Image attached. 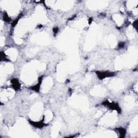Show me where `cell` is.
<instances>
[{
    "label": "cell",
    "mask_w": 138,
    "mask_h": 138,
    "mask_svg": "<svg viewBox=\"0 0 138 138\" xmlns=\"http://www.w3.org/2000/svg\"><path fill=\"white\" fill-rule=\"evenodd\" d=\"M99 73H97V75H98V77H99V78H100V79H103V78H105V77H109V76H112L113 75V73H109L108 72H106L105 73V72H98Z\"/></svg>",
    "instance_id": "1"
}]
</instances>
